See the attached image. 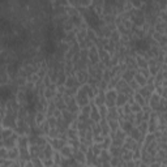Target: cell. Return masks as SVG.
Listing matches in <instances>:
<instances>
[{
	"label": "cell",
	"instance_id": "1",
	"mask_svg": "<svg viewBox=\"0 0 167 167\" xmlns=\"http://www.w3.org/2000/svg\"><path fill=\"white\" fill-rule=\"evenodd\" d=\"M76 102L77 104H79V107H82V106H86L90 103V98L88 97V94L84 90V89L80 86L79 89H77V92H76Z\"/></svg>",
	"mask_w": 167,
	"mask_h": 167
},
{
	"label": "cell",
	"instance_id": "2",
	"mask_svg": "<svg viewBox=\"0 0 167 167\" xmlns=\"http://www.w3.org/2000/svg\"><path fill=\"white\" fill-rule=\"evenodd\" d=\"M135 50L144 54L145 51H149L150 50V44L146 39H144V38H138V39L135 41Z\"/></svg>",
	"mask_w": 167,
	"mask_h": 167
},
{
	"label": "cell",
	"instance_id": "3",
	"mask_svg": "<svg viewBox=\"0 0 167 167\" xmlns=\"http://www.w3.org/2000/svg\"><path fill=\"white\" fill-rule=\"evenodd\" d=\"M88 58L90 60V63L93 65H96L99 63V55H98V48L96 44H93V46L88 50Z\"/></svg>",
	"mask_w": 167,
	"mask_h": 167
},
{
	"label": "cell",
	"instance_id": "4",
	"mask_svg": "<svg viewBox=\"0 0 167 167\" xmlns=\"http://www.w3.org/2000/svg\"><path fill=\"white\" fill-rule=\"evenodd\" d=\"M159 101H161V96H158L157 93H152V96L149 98V107L153 111H158L159 110Z\"/></svg>",
	"mask_w": 167,
	"mask_h": 167
},
{
	"label": "cell",
	"instance_id": "5",
	"mask_svg": "<svg viewBox=\"0 0 167 167\" xmlns=\"http://www.w3.org/2000/svg\"><path fill=\"white\" fill-rule=\"evenodd\" d=\"M12 98V92L8 86H0V101L8 102Z\"/></svg>",
	"mask_w": 167,
	"mask_h": 167
},
{
	"label": "cell",
	"instance_id": "6",
	"mask_svg": "<svg viewBox=\"0 0 167 167\" xmlns=\"http://www.w3.org/2000/svg\"><path fill=\"white\" fill-rule=\"evenodd\" d=\"M17 140H18V136L16 135V133H12V136H10V137L3 140V144H4V146L7 149H10L13 146H17Z\"/></svg>",
	"mask_w": 167,
	"mask_h": 167
},
{
	"label": "cell",
	"instance_id": "7",
	"mask_svg": "<svg viewBox=\"0 0 167 167\" xmlns=\"http://www.w3.org/2000/svg\"><path fill=\"white\" fill-rule=\"evenodd\" d=\"M65 88H72V89H79L81 86V84L79 82V80H77V77L76 76H69V77H67V80H65Z\"/></svg>",
	"mask_w": 167,
	"mask_h": 167
},
{
	"label": "cell",
	"instance_id": "8",
	"mask_svg": "<svg viewBox=\"0 0 167 167\" xmlns=\"http://www.w3.org/2000/svg\"><path fill=\"white\" fill-rule=\"evenodd\" d=\"M128 98H129V97H128L127 96V94H124V93H118V94H116V99H115V106H116V107H123V106L128 102Z\"/></svg>",
	"mask_w": 167,
	"mask_h": 167
},
{
	"label": "cell",
	"instance_id": "9",
	"mask_svg": "<svg viewBox=\"0 0 167 167\" xmlns=\"http://www.w3.org/2000/svg\"><path fill=\"white\" fill-rule=\"evenodd\" d=\"M59 153L62 154V157H63V158H69V157H72V155H73V148H72L69 144L67 142L65 145L59 150Z\"/></svg>",
	"mask_w": 167,
	"mask_h": 167
},
{
	"label": "cell",
	"instance_id": "10",
	"mask_svg": "<svg viewBox=\"0 0 167 167\" xmlns=\"http://www.w3.org/2000/svg\"><path fill=\"white\" fill-rule=\"evenodd\" d=\"M77 162H79L80 165H86V157H85V153H82L81 150H76V152H73V155H72Z\"/></svg>",
	"mask_w": 167,
	"mask_h": 167
},
{
	"label": "cell",
	"instance_id": "11",
	"mask_svg": "<svg viewBox=\"0 0 167 167\" xmlns=\"http://www.w3.org/2000/svg\"><path fill=\"white\" fill-rule=\"evenodd\" d=\"M7 150H8V154H7V158L8 159H16V158H18L20 150H18L17 146H13V148L7 149Z\"/></svg>",
	"mask_w": 167,
	"mask_h": 167
},
{
	"label": "cell",
	"instance_id": "12",
	"mask_svg": "<svg viewBox=\"0 0 167 167\" xmlns=\"http://www.w3.org/2000/svg\"><path fill=\"white\" fill-rule=\"evenodd\" d=\"M137 92L141 94V96H142V98L145 99L146 102L149 101V98H150V96H152V93H153V92H150V90H149V89H148L146 86H141V88H138V90H137Z\"/></svg>",
	"mask_w": 167,
	"mask_h": 167
},
{
	"label": "cell",
	"instance_id": "13",
	"mask_svg": "<svg viewBox=\"0 0 167 167\" xmlns=\"http://www.w3.org/2000/svg\"><path fill=\"white\" fill-rule=\"evenodd\" d=\"M133 101H135L136 103H138L142 107V106H145V103H146V101L142 98V96L138 92H136V93H133Z\"/></svg>",
	"mask_w": 167,
	"mask_h": 167
},
{
	"label": "cell",
	"instance_id": "14",
	"mask_svg": "<svg viewBox=\"0 0 167 167\" xmlns=\"http://www.w3.org/2000/svg\"><path fill=\"white\" fill-rule=\"evenodd\" d=\"M106 120H107V119H106ZM107 123H108V127H110L111 132H116L119 129V121L116 119H110V120H107Z\"/></svg>",
	"mask_w": 167,
	"mask_h": 167
},
{
	"label": "cell",
	"instance_id": "15",
	"mask_svg": "<svg viewBox=\"0 0 167 167\" xmlns=\"http://www.w3.org/2000/svg\"><path fill=\"white\" fill-rule=\"evenodd\" d=\"M133 79H135V81L138 84V86H140V88L146 85V79L142 75H140V73H135V77H133Z\"/></svg>",
	"mask_w": 167,
	"mask_h": 167
},
{
	"label": "cell",
	"instance_id": "16",
	"mask_svg": "<svg viewBox=\"0 0 167 167\" xmlns=\"http://www.w3.org/2000/svg\"><path fill=\"white\" fill-rule=\"evenodd\" d=\"M44 119H46V112H44V111H38L37 115H35V124L37 125L42 124L44 121Z\"/></svg>",
	"mask_w": 167,
	"mask_h": 167
},
{
	"label": "cell",
	"instance_id": "17",
	"mask_svg": "<svg viewBox=\"0 0 167 167\" xmlns=\"http://www.w3.org/2000/svg\"><path fill=\"white\" fill-rule=\"evenodd\" d=\"M135 73L136 72L135 71H132V69H129V71H125L124 73H123V80L125 81V82H129L131 80H133V77H135Z\"/></svg>",
	"mask_w": 167,
	"mask_h": 167
},
{
	"label": "cell",
	"instance_id": "18",
	"mask_svg": "<svg viewBox=\"0 0 167 167\" xmlns=\"http://www.w3.org/2000/svg\"><path fill=\"white\" fill-rule=\"evenodd\" d=\"M136 65H138L140 68H148V60L145 59V58H142V56H136Z\"/></svg>",
	"mask_w": 167,
	"mask_h": 167
},
{
	"label": "cell",
	"instance_id": "19",
	"mask_svg": "<svg viewBox=\"0 0 167 167\" xmlns=\"http://www.w3.org/2000/svg\"><path fill=\"white\" fill-rule=\"evenodd\" d=\"M65 135L68 138H79V133H77V129H75V128H68Z\"/></svg>",
	"mask_w": 167,
	"mask_h": 167
},
{
	"label": "cell",
	"instance_id": "20",
	"mask_svg": "<svg viewBox=\"0 0 167 167\" xmlns=\"http://www.w3.org/2000/svg\"><path fill=\"white\" fill-rule=\"evenodd\" d=\"M18 72V64L17 63H13V64H10L9 67H8V73H9V76H14L16 73Z\"/></svg>",
	"mask_w": 167,
	"mask_h": 167
},
{
	"label": "cell",
	"instance_id": "21",
	"mask_svg": "<svg viewBox=\"0 0 167 167\" xmlns=\"http://www.w3.org/2000/svg\"><path fill=\"white\" fill-rule=\"evenodd\" d=\"M129 106H131V112H133V114H136V112H140V111H142V107L138 103H136L135 101L133 102H131L129 103Z\"/></svg>",
	"mask_w": 167,
	"mask_h": 167
},
{
	"label": "cell",
	"instance_id": "22",
	"mask_svg": "<svg viewBox=\"0 0 167 167\" xmlns=\"http://www.w3.org/2000/svg\"><path fill=\"white\" fill-rule=\"evenodd\" d=\"M52 159H54V165H56V166H60V163H62V154H60L59 152H55L54 155H52Z\"/></svg>",
	"mask_w": 167,
	"mask_h": 167
},
{
	"label": "cell",
	"instance_id": "23",
	"mask_svg": "<svg viewBox=\"0 0 167 167\" xmlns=\"http://www.w3.org/2000/svg\"><path fill=\"white\" fill-rule=\"evenodd\" d=\"M98 111H99V115H101V119H106V116H107V106L106 104L99 106Z\"/></svg>",
	"mask_w": 167,
	"mask_h": 167
},
{
	"label": "cell",
	"instance_id": "24",
	"mask_svg": "<svg viewBox=\"0 0 167 167\" xmlns=\"http://www.w3.org/2000/svg\"><path fill=\"white\" fill-rule=\"evenodd\" d=\"M128 84V86H129L131 89H132V90L133 92H136V90H138V88H140V86H138V84L135 81V79H133V80H131L129 82H127Z\"/></svg>",
	"mask_w": 167,
	"mask_h": 167
},
{
	"label": "cell",
	"instance_id": "25",
	"mask_svg": "<svg viewBox=\"0 0 167 167\" xmlns=\"http://www.w3.org/2000/svg\"><path fill=\"white\" fill-rule=\"evenodd\" d=\"M111 42H118L119 39H120V35H119V33H118V30H114L112 33H111Z\"/></svg>",
	"mask_w": 167,
	"mask_h": 167
},
{
	"label": "cell",
	"instance_id": "26",
	"mask_svg": "<svg viewBox=\"0 0 167 167\" xmlns=\"http://www.w3.org/2000/svg\"><path fill=\"white\" fill-rule=\"evenodd\" d=\"M7 154H8L7 148H5V146L0 148V159H5V158H7Z\"/></svg>",
	"mask_w": 167,
	"mask_h": 167
},
{
	"label": "cell",
	"instance_id": "27",
	"mask_svg": "<svg viewBox=\"0 0 167 167\" xmlns=\"http://www.w3.org/2000/svg\"><path fill=\"white\" fill-rule=\"evenodd\" d=\"M138 73L142 75V76L146 79V80H148L149 77H150V73H149V69H148V68H140V71H138Z\"/></svg>",
	"mask_w": 167,
	"mask_h": 167
},
{
	"label": "cell",
	"instance_id": "28",
	"mask_svg": "<svg viewBox=\"0 0 167 167\" xmlns=\"http://www.w3.org/2000/svg\"><path fill=\"white\" fill-rule=\"evenodd\" d=\"M12 133H13V131L10 129V128H9V129H5V131H3V132H2V135H3V140H5V138L10 137V136H12Z\"/></svg>",
	"mask_w": 167,
	"mask_h": 167
},
{
	"label": "cell",
	"instance_id": "29",
	"mask_svg": "<svg viewBox=\"0 0 167 167\" xmlns=\"http://www.w3.org/2000/svg\"><path fill=\"white\" fill-rule=\"evenodd\" d=\"M42 163L44 166H54V159L52 158H44V159H42Z\"/></svg>",
	"mask_w": 167,
	"mask_h": 167
},
{
	"label": "cell",
	"instance_id": "30",
	"mask_svg": "<svg viewBox=\"0 0 167 167\" xmlns=\"http://www.w3.org/2000/svg\"><path fill=\"white\" fill-rule=\"evenodd\" d=\"M20 4H27V0H20Z\"/></svg>",
	"mask_w": 167,
	"mask_h": 167
},
{
	"label": "cell",
	"instance_id": "31",
	"mask_svg": "<svg viewBox=\"0 0 167 167\" xmlns=\"http://www.w3.org/2000/svg\"><path fill=\"white\" fill-rule=\"evenodd\" d=\"M2 120H3V115L0 114V123H2Z\"/></svg>",
	"mask_w": 167,
	"mask_h": 167
}]
</instances>
